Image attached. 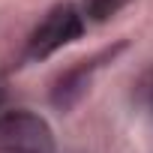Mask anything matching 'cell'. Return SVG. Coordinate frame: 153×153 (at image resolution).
<instances>
[{
	"label": "cell",
	"instance_id": "7a4b0ae2",
	"mask_svg": "<svg viewBox=\"0 0 153 153\" xmlns=\"http://www.w3.org/2000/svg\"><path fill=\"white\" fill-rule=\"evenodd\" d=\"M126 48H129V39H114V42L102 45L99 51H93V54H87V57H81V60H75L72 66H66L57 78L51 81L48 102H51L60 114L72 111L75 105L87 96V90L93 87V78H96L105 66H111Z\"/></svg>",
	"mask_w": 153,
	"mask_h": 153
},
{
	"label": "cell",
	"instance_id": "3957f363",
	"mask_svg": "<svg viewBox=\"0 0 153 153\" xmlns=\"http://www.w3.org/2000/svg\"><path fill=\"white\" fill-rule=\"evenodd\" d=\"M0 153H57L51 123L30 108L0 111Z\"/></svg>",
	"mask_w": 153,
	"mask_h": 153
},
{
	"label": "cell",
	"instance_id": "277c9868",
	"mask_svg": "<svg viewBox=\"0 0 153 153\" xmlns=\"http://www.w3.org/2000/svg\"><path fill=\"white\" fill-rule=\"evenodd\" d=\"M132 0H84V15L90 21H108L111 15H117L123 6H129Z\"/></svg>",
	"mask_w": 153,
	"mask_h": 153
},
{
	"label": "cell",
	"instance_id": "6da1fadb",
	"mask_svg": "<svg viewBox=\"0 0 153 153\" xmlns=\"http://www.w3.org/2000/svg\"><path fill=\"white\" fill-rule=\"evenodd\" d=\"M87 30V15L78 3L72 0H57L54 6L45 9V15L36 21V27L30 30L27 42H24V63H42L48 57H54L60 48L78 42Z\"/></svg>",
	"mask_w": 153,
	"mask_h": 153
}]
</instances>
